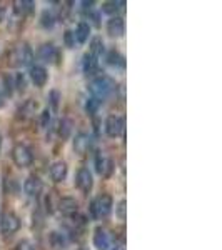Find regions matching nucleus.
<instances>
[{
	"label": "nucleus",
	"instance_id": "nucleus-1",
	"mask_svg": "<svg viewBox=\"0 0 222 250\" xmlns=\"http://www.w3.org/2000/svg\"><path fill=\"white\" fill-rule=\"evenodd\" d=\"M89 90H90L92 97L100 102V100L107 99L115 90V82L111 77H107V75H102V77H97L92 80L90 85H89Z\"/></svg>",
	"mask_w": 222,
	"mask_h": 250
},
{
	"label": "nucleus",
	"instance_id": "nucleus-2",
	"mask_svg": "<svg viewBox=\"0 0 222 250\" xmlns=\"http://www.w3.org/2000/svg\"><path fill=\"white\" fill-rule=\"evenodd\" d=\"M34 62V52L25 42L14 47L9 54V63L12 67H27Z\"/></svg>",
	"mask_w": 222,
	"mask_h": 250
},
{
	"label": "nucleus",
	"instance_id": "nucleus-3",
	"mask_svg": "<svg viewBox=\"0 0 222 250\" xmlns=\"http://www.w3.org/2000/svg\"><path fill=\"white\" fill-rule=\"evenodd\" d=\"M112 197L109 193H102L99 195L95 200L90 202V213H92V219H102V217H107L109 213L112 210Z\"/></svg>",
	"mask_w": 222,
	"mask_h": 250
},
{
	"label": "nucleus",
	"instance_id": "nucleus-4",
	"mask_svg": "<svg viewBox=\"0 0 222 250\" xmlns=\"http://www.w3.org/2000/svg\"><path fill=\"white\" fill-rule=\"evenodd\" d=\"M12 160L14 164L20 168L30 167L32 162H34V154L27 145L23 144H17L14 148H12Z\"/></svg>",
	"mask_w": 222,
	"mask_h": 250
},
{
	"label": "nucleus",
	"instance_id": "nucleus-5",
	"mask_svg": "<svg viewBox=\"0 0 222 250\" xmlns=\"http://www.w3.org/2000/svg\"><path fill=\"white\" fill-rule=\"evenodd\" d=\"M20 229V219L14 212H5L0 217V232L3 235H12V233L19 232Z\"/></svg>",
	"mask_w": 222,
	"mask_h": 250
},
{
	"label": "nucleus",
	"instance_id": "nucleus-6",
	"mask_svg": "<svg viewBox=\"0 0 222 250\" xmlns=\"http://www.w3.org/2000/svg\"><path fill=\"white\" fill-rule=\"evenodd\" d=\"M124 127H126V124H124L122 117H119V115L107 117V120H106V134L109 137L115 139V137L122 135L124 134Z\"/></svg>",
	"mask_w": 222,
	"mask_h": 250
},
{
	"label": "nucleus",
	"instance_id": "nucleus-7",
	"mask_svg": "<svg viewBox=\"0 0 222 250\" xmlns=\"http://www.w3.org/2000/svg\"><path fill=\"white\" fill-rule=\"evenodd\" d=\"M92 184H94V180H92V173L89 168H80L77 172V177H75V185H77V188L82 193H89L92 190Z\"/></svg>",
	"mask_w": 222,
	"mask_h": 250
},
{
	"label": "nucleus",
	"instance_id": "nucleus-8",
	"mask_svg": "<svg viewBox=\"0 0 222 250\" xmlns=\"http://www.w3.org/2000/svg\"><path fill=\"white\" fill-rule=\"evenodd\" d=\"M107 34L111 37H122L126 34V22L122 17H111L107 22Z\"/></svg>",
	"mask_w": 222,
	"mask_h": 250
},
{
	"label": "nucleus",
	"instance_id": "nucleus-9",
	"mask_svg": "<svg viewBox=\"0 0 222 250\" xmlns=\"http://www.w3.org/2000/svg\"><path fill=\"white\" fill-rule=\"evenodd\" d=\"M57 207H59V210L67 217H72L79 212V202L74 197H62L57 202Z\"/></svg>",
	"mask_w": 222,
	"mask_h": 250
},
{
	"label": "nucleus",
	"instance_id": "nucleus-10",
	"mask_svg": "<svg viewBox=\"0 0 222 250\" xmlns=\"http://www.w3.org/2000/svg\"><path fill=\"white\" fill-rule=\"evenodd\" d=\"M23 190H25L27 195H30V197H39L40 192L44 190L42 180H40L39 177H35V175H30L29 179L23 182Z\"/></svg>",
	"mask_w": 222,
	"mask_h": 250
},
{
	"label": "nucleus",
	"instance_id": "nucleus-11",
	"mask_svg": "<svg viewBox=\"0 0 222 250\" xmlns=\"http://www.w3.org/2000/svg\"><path fill=\"white\" fill-rule=\"evenodd\" d=\"M30 80L34 82L35 87H44L48 80V72L45 67L42 65H34L30 68Z\"/></svg>",
	"mask_w": 222,
	"mask_h": 250
},
{
	"label": "nucleus",
	"instance_id": "nucleus-12",
	"mask_svg": "<svg viewBox=\"0 0 222 250\" xmlns=\"http://www.w3.org/2000/svg\"><path fill=\"white\" fill-rule=\"evenodd\" d=\"M95 170L99 175L109 177L112 173V170H114V167H112V160L107 159L106 155H102L99 152V154L95 155Z\"/></svg>",
	"mask_w": 222,
	"mask_h": 250
},
{
	"label": "nucleus",
	"instance_id": "nucleus-13",
	"mask_svg": "<svg viewBox=\"0 0 222 250\" xmlns=\"http://www.w3.org/2000/svg\"><path fill=\"white\" fill-rule=\"evenodd\" d=\"M59 57V52H57V47L54 43H44L40 45L39 48V59H42L44 62L47 63H54L55 60Z\"/></svg>",
	"mask_w": 222,
	"mask_h": 250
},
{
	"label": "nucleus",
	"instance_id": "nucleus-14",
	"mask_svg": "<svg viewBox=\"0 0 222 250\" xmlns=\"http://www.w3.org/2000/svg\"><path fill=\"white\" fill-rule=\"evenodd\" d=\"M67 164L64 160H57L50 165V179L54 182H62L64 179L67 177Z\"/></svg>",
	"mask_w": 222,
	"mask_h": 250
},
{
	"label": "nucleus",
	"instance_id": "nucleus-15",
	"mask_svg": "<svg viewBox=\"0 0 222 250\" xmlns=\"http://www.w3.org/2000/svg\"><path fill=\"white\" fill-rule=\"evenodd\" d=\"M90 144H92L90 135H89V134H79L77 137H75V140H74L75 154L86 155L87 152H89V148H90Z\"/></svg>",
	"mask_w": 222,
	"mask_h": 250
},
{
	"label": "nucleus",
	"instance_id": "nucleus-16",
	"mask_svg": "<svg viewBox=\"0 0 222 250\" xmlns=\"http://www.w3.org/2000/svg\"><path fill=\"white\" fill-rule=\"evenodd\" d=\"M94 245L99 250H107L111 247V239H109V233L104 230L102 227L95 229L94 232Z\"/></svg>",
	"mask_w": 222,
	"mask_h": 250
},
{
	"label": "nucleus",
	"instance_id": "nucleus-17",
	"mask_svg": "<svg viewBox=\"0 0 222 250\" xmlns=\"http://www.w3.org/2000/svg\"><path fill=\"white\" fill-rule=\"evenodd\" d=\"M37 108H39V104L35 102V100H32V99L25 100V102L22 104V107L19 108V117L23 120L32 119V117L35 115V112H37Z\"/></svg>",
	"mask_w": 222,
	"mask_h": 250
},
{
	"label": "nucleus",
	"instance_id": "nucleus-18",
	"mask_svg": "<svg viewBox=\"0 0 222 250\" xmlns=\"http://www.w3.org/2000/svg\"><path fill=\"white\" fill-rule=\"evenodd\" d=\"M82 68H84V74L86 75H94V74H97V70H99V62H97V59L94 55L86 54L84 55V60H82Z\"/></svg>",
	"mask_w": 222,
	"mask_h": 250
},
{
	"label": "nucleus",
	"instance_id": "nucleus-19",
	"mask_svg": "<svg viewBox=\"0 0 222 250\" xmlns=\"http://www.w3.org/2000/svg\"><path fill=\"white\" fill-rule=\"evenodd\" d=\"M12 5H14V12L17 15H27L30 14L32 10H34V5L35 3L32 2V0H15V2H12Z\"/></svg>",
	"mask_w": 222,
	"mask_h": 250
},
{
	"label": "nucleus",
	"instance_id": "nucleus-20",
	"mask_svg": "<svg viewBox=\"0 0 222 250\" xmlns=\"http://www.w3.org/2000/svg\"><path fill=\"white\" fill-rule=\"evenodd\" d=\"M74 35H75V40H77L79 43H86L89 40V35H90V25H89L87 22H79Z\"/></svg>",
	"mask_w": 222,
	"mask_h": 250
},
{
	"label": "nucleus",
	"instance_id": "nucleus-21",
	"mask_svg": "<svg viewBox=\"0 0 222 250\" xmlns=\"http://www.w3.org/2000/svg\"><path fill=\"white\" fill-rule=\"evenodd\" d=\"M57 132H59V137L62 140H67L70 137V132H72V122L68 119H62L59 122V127H57Z\"/></svg>",
	"mask_w": 222,
	"mask_h": 250
},
{
	"label": "nucleus",
	"instance_id": "nucleus-22",
	"mask_svg": "<svg viewBox=\"0 0 222 250\" xmlns=\"http://www.w3.org/2000/svg\"><path fill=\"white\" fill-rule=\"evenodd\" d=\"M107 62L111 63V65H114V67H124V65H126V59H124V55H120L115 48L107 54Z\"/></svg>",
	"mask_w": 222,
	"mask_h": 250
},
{
	"label": "nucleus",
	"instance_id": "nucleus-23",
	"mask_svg": "<svg viewBox=\"0 0 222 250\" xmlns=\"http://www.w3.org/2000/svg\"><path fill=\"white\" fill-rule=\"evenodd\" d=\"M90 55H94L95 59H99L100 55L104 54V42L100 37H94L90 42V52H89Z\"/></svg>",
	"mask_w": 222,
	"mask_h": 250
},
{
	"label": "nucleus",
	"instance_id": "nucleus-24",
	"mask_svg": "<svg viewBox=\"0 0 222 250\" xmlns=\"http://www.w3.org/2000/svg\"><path fill=\"white\" fill-rule=\"evenodd\" d=\"M126 5V2H115V0H112V2H106L102 5V12L104 14H117L122 7Z\"/></svg>",
	"mask_w": 222,
	"mask_h": 250
},
{
	"label": "nucleus",
	"instance_id": "nucleus-25",
	"mask_svg": "<svg viewBox=\"0 0 222 250\" xmlns=\"http://www.w3.org/2000/svg\"><path fill=\"white\" fill-rule=\"evenodd\" d=\"M50 244H52V247H55V249H64L66 247V239H64L62 233L52 232L50 233Z\"/></svg>",
	"mask_w": 222,
	"mask_h": 250
},
{
	"label": "nucleus",
	"instance_id": "nucleus-26",
	"mask_svg": "<svg viewBox=\"0 0 222 250\" xmlns=\"http://www.w3.org/2000/svg\"><path fill=\"white\" fill-rule=\"evenodd\" d=\"M54 23H55L54 15H52L48 10H45L42 14V17H40V25H42L44 29H52V27H54Z\"/></svg>",
	"mask_w": 222,
	"mask_h": 250
},
{
	"label": "nucleus",
	"instance_id": "nucleus-27",
	"mask_svg": "<svg viewBox=\"0 0 222 250\" xmlns=\"http://www.w3.org/2000/svg\"><path fill=\"white\" fill-rule=\"evenodd\" d=\"M99 105H100L99 100L94 99V97H90V99L86 102V112H87V114H90V115H94L97 112V108H99Z\"/></svg>",
	"mask_w": 222,
	"mask_h": 250
},
{
	"label": "nucleus",
	"instance_id": "nucleus-28",
	"mask_svg": "<svg viewBox=\"0 0 222 250\" xmlns=\"http://www.w3.org/2000/svg\"><path fill=\"white\" fill-rule=\"evenodd\" d=\"M14 87H17L20 92L25 90V87H27V77H25V75H23V74H17V75H15Z\"/></svg>",
	"mask_w": 222,
	"mask_h": 250
},
{
	"label": "nucleus",
	"instance_id": "nucleus-29",
	"mask_svg": "<svg viewBox=\"0 0 222 250\" xmlns=\"http://www.w3.org/2000/svg\"><path fill=\"white\" fill-rule=\"evenodd\" d=\"M59 100H60V92L59 90H52L48 95V102L52 105V110H57L59 108Z\"/></svg>",
	"mask_w": 222,
	"mask_h": 250
},
{
	"label": "nucleus",
	"instance_id": "nucleus-30",
	"mask_svg": "<svg viewBox=\"0 0 222 250\" xmlns=\"http://www.w3.org/2000/svg\"><path fill=\"white\" fill-rule=\"evenodd\" d=\"M15 250H37V247H35V244L32 240H20L17 244V247H15Z\"/></svg>",
	"mask_w": 222,
	"mask_h": 250
},
{
	"label": "nucleus",
	"instance_id": "nucleus-31",
	"mask_svg": "<svg viewBox=\"0 0 222 250\" xmlns=\"http://www.w3.org/2000/svg\"><path fill=\"white\" fill-rule=\"evenodd\" d=\"M64 42H66V45L68 48H74L75 47V35H74V32L67 30L66 34H64Z\"/></svg>",
	"mask_w": 222,
	"mask_h": 250
},
{
	"label": "nucleus",
	"instance_id": "nucleus-32",
	"mask_svg": "<svg viewBox=\"0 0 222 250\" xmlns=\"http://www.w3.org/2000/svg\"><path fill=\"white\" fill-rule=\"evenodd\" d=\"M126 200H120L119 204H117V217H119L120 220H126Z\"/></svg>",
	"mask_w": 222,
	"mask_h": 250
},
{
	"label": "nucleus",
	"instance_id": "nucleus-33",
	"mask_svg": "<svg viewBox=\"0 0 222 250\" xmlns=\"http://www.w3.org/2000/svg\"><path fill=\"white\" fill-rule=\"evenodd\" d=\"M3 87H5V94L12 95V90H14V80L9 75H3Z\"/></svg>",
	"mask_w": 222,
	"mask_h": 250
},
{
	"label": "nucleus",
	"instance_id": "nucleus-34",
	"mask_svg": "<svg viewBox=\"0 0 222 250\" xmlns=\"http://www.w3.org/2000/svg\"><path fill=\"white\" fill-rule=\"evenodd\" d=\"M40 124H42V127H48V124H50V108H45V110L42 112Z\"/></svg>",
	"mask_w": 222,
	"mask_h": 250
},
{
	"label": "nucleus",
	"instance_id": "nucleus-35",
	"mask_svg": "<svg viewBox=\"0 0 222 250\" xmlns=\"http://www.w3.org/2000/svg\"><path fill=\"white\" fill-rule=\"evenodd\" d=\"M82 5H84V10H92V7L95 5V2L94 0H90V2H82Z\"/></svg>",
	"mask_w": 222,
	"mask_h": 250
},
{
	"label": "nucleus",
	"instance_id": "nucleus-36",
	"mask_svg": "<svg viewBox=\"0 0 222 250\" xmlns=\"http://www.w3.org/2000/svg\"><path fill=\"white\" fill-rule=\"evenodd\" d=\"M5 14H7V9L3 3H0V22H2L3 19H5Z\"/></svg>",
	"mask_w": 222,
	"mask_h": 250
},
{
	"label": "nucleus",
	"instance_id": "nucleus-37",
	"mask_svg": "<svg viewBox=\"0 0 222 250\" xmlns=\"http://www.w3.org/2000/svg\"><path fill=\"white\" fill-rule=\"evenodd\" d=\"M112 250H126V247H124V244L120 242V244H115V245H114V249H112Z\"/></svg>",
	"mask_w": 222,
	"mask_h": 250
},
{
	"label": "nucleus",
	"instance_id": "nucleus-38",
	"mask_svg": "<svg viewBox=\"0 0 222 250\" xmlns=\"http://www.w3.org/2000/svg\"><path fill=\"white\" fill-rule=\"evenodd\" d=\"M3 107V97H2V94H0V108Z\"/></svg>",
	"mask_w": 222,
	"mask_h": 250
},
{
	"label": "nucleus",
	"instance_id": "nucleus-39",
	"mask_svg": "<svg viewBox=\"0 0 222 250\" xmlns=\"http://www.w3.org/2000/svg\"><path fill=\"white\" fill-rule=\"evenodd\" d=\"M0 148H2V137H0Z\"/></svg>",
	"mask_w": 222,
	"mask_h": 250
}]
</instances>
